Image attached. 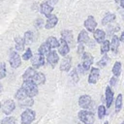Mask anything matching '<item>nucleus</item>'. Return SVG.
Segmentation results:
<instances>
[{
    "label": "nucleus",
    "instance_id": "5",
    "mask_svg": "<svg viewBox=\"0 0 124 124\" xmlns=\"http://www.w3.org/2000/svg\"><path fill=\"white\" fill-rule=\"evenodd\" d=\"M46 63V59H45V55L41 54V53H37V54H34L31 58V64H32V67H34L35 69H39L41 68L42 66H44Z\"/></svg>",
    "mask_w": 124,
    "mask_h": 124
},
{
    "label": "nucleus",
    "instance_id": "16",
    "mask_svg": "<svg viewBox=\"0 0 124 124\" xmlns=\"http://www.w3.org/2000/svg\"><path fill=\"white\" fill-rule=\"evenodd\" d=\"M93 37H94V40H95L96 43L102 44L106 40V33L102 29H96L93 32Z\"/></svg>",
    "mask_w": 124,
    "mask_h": 124
},
{
    "label": "nucleus",
    "instance_id": "13",
    "mask_svg": "<svg viewBox=\"0 0 124 124\" xmlns=\"http://www.w3.org/2000/svg\"><path fill=\"white\" fill-rule=\"evenodd\" d=\"M105 102H106V107L108 108H110L112 102H113V91L109 85L106 87V92H105Z\"/></svg>",
    "mask_w": 124,
    "mask_h": 124
},
{
    "label": "nucleus",
    "instance_id": "10",
    "mask_svg": "<svg viewBox=\"0 0 124 124\" xmlns=\"http://www.w3.org/2000/svg\"><path fill=\"white\" fill-rule=\"evenodd\" d=\"M99 78H100V70L98 68H95V67L91 68L90 73L88 75V83H90V84L97 83Z\"/></svg>",
    "mask_w": 124,
    "mask_h": 124
},
{
    "label": "nucleus",
    "instance_id": "44",
    "mask_svg": "<svg viewBox=\"0 0 124 124\" xmlns=\"http://www.w3.org/2000/svg\"><path fill=\"white\" fill-rule=\"evenodd\" d=\"M120 42H122V43H124V31L121 33V35H120Z\"/></svg>",
    "mask_w": 124,
    "mask_h": 124
},
{
    "label": "nucleus",
    "instance_id": "37",
    "mask_svg": "<svg viewBox=\"0 0 124 124\" xmlns=\"http://www.w3.org/2000/svg\"><path fill=\"white\" fill-rule=\"evenodd\" d=\"M32 56H33V53H32V50H31V48H27L26 50H25V52L23 53V55H22V59L23 60H29V59H31L32 58Z\"/></svg>",
    "mask_w": 124,
    "mask_h": 124
},
{
    "label": "nucleus",
    "instance_id": "39",
    "mask_svg": "<svg viewBox=\"0 0 124 124\" xmlns=\"http://www.w3.org/2000/svg\"><path fill=\"white\" fill-rule=\"evenodd\" d=\"M118 30H119V25H116V26H114V27L109 26V27L108 28V36H111L113 33L117 32Z\"/></svg>",
    "mask_w": 124,
    "mask_h": 124
},
{
    "label": "nucleus",
    "instance_id": "18",
    "mask_svg": "<svg viewBox=\"0 0 124 124\" xmlns=\"http://www.w3.org/2000/svg\"><path fill=\"white\" fill-rule=\"evenodd\" d=\"M61 37L64 38L71 46H74V36H73V32L71 30H63L61 32Z\"/></svg>",
    "mask_w": 124,
    "mask_h": 124
},
{
    "label": "nucleus",
    "instance_id": "19",
    "mask_svg": "<svg viewBox=\"0 0 124 124\" xmlns=\"http://www.w3.org/2000/svg\"><path fill=\"white\" fill-rule=\"evenodd\" d=\"M52 11H53V8H52V6H51L48 2L42 3L41 6H40V12H41L43 15H45L46 16L47 15H50Z\"/></svg>",
    "mask_w": 124,
    "mask_h": 124
},
{
    "label": "nucleus",
    "instance_id": "28",
    "mask_svg": "<svg viewBox=\"0 0 124 124\" xmlns=\"http://www.w3.org/2000/svg\"><path fill=\"white\" fill-rule=\"evenodd\" d=\"M122 106H123V97H122V94H118L115 99V112L116 113L121 110Z\"/></svg>",
    "mask_w": 124,
    "mask_h": 124
},
{
    "label": "nucleus",
    "instance_id": "23",
    "mask_svg": "<svg viewBox=\"0 0 124 124\" xmlns=\"http://www.w3.org/2000/svg\"><path fill=\"white\" fill-rule=\"evenodd\" d=\"M35 74H36V69H35L34 67H28V68L25 70V72H24V74H23V76H22V78H23V80L32 79Z\"/></svg>",
    "mask_w": 124,
    "mask_h": 124
},
{
    "label": "nucleus",
    "instance_id": "12",
    "mask_svg": "<svg viewBox=\"0 0 124 124\" xmlns=\"http://www.w3.org/2000/svg\"><path fill=\"white\" fill-rule=\"evenodd\" d=\"M58 52L59 54H61L62 56H66L69 52H70V45L68 44V42L61 37L60 39V46L58 47Z\"/></svg>",
    "mask_w": 124,
    "mask_h": 124
},
{
    "label": "nucleus",
    "instance_id": "9",
    "mask_svg": "<svg viewBox=\"0 0 124 124\" xmlns=\"http://www.w3.org/2000/svg\"><path fill=\"white\" fill-rule=\"evenodd\" d=\"M93 61H94V58H93V56L91 55V53H89V52H84L83 54H82V66H83V68L85 69V71L87 72V71H90V69H91V66H92V64H93Z\"/></svg>",
    "mask_w": 124,
    "mask_h": 124
},
{
    "label": "nucleus",
    "instance_id": "43",
    "mask_svg": "<svg viewBox=\"0 0 124 124\" xmlns=\"http://www.w3.org/2000/svg\"><path fill=\"white\" fill-rule=\"evenodd\" d=\"M77 70H78V74H80V75H84V74L86 73V71H85V69L83 68L82 64H78V68H77Z\"/></svg>",
    "mask_w": 124,
    "mask_h": 124
},
{
    "label": "nucleus",
    "instance_id": "42",
    "mask_svg": "<svg viewBox=\"0 0 124 124\" xmlns=\"http://www.w3.org/2000/svg\"><path fill=\"white\" fill-rule=\"evenodd\" d=\"M43 23H44V20H43V18H41V17H38V18L36 19V21H35V26H36L37 28H41V27L43 26Z\"/></svg>",
    "mask_w": 124,
    "mask_h": 124
},
{
    "label": "nucleus",
    "instance_id": "8",
    "mask_svg": "<svg viewBox=\"0 0 124 124\" xmlns=\"http://www.w3.org/2000/svg\"><path fill=\"white\" fill-rule=\"evenodd\" d=\"M46 62L51 68H54L56 66V64L59 62V55L54 49L50 50L46 54Z\"/></svg>",
    "mask_w": 124,
    "mask_h": 124
},
{
    "label": "nucleus",
    "instance_id": "6",
    "mask_svg": "<svg viewBox=\"0 0 124 124\" xmlns=\"http://www.w3.org/2000/svg\"><path fill=\"white\" fill-rule=\"evenodd\" d=\"M9 63L13 69H16L21 65V58L16 51H11L9 56Z\"/></svg>",
    "mask_w": 124,
    "mask_h": 124
},
{
    "label": "nucleus",
    "instance_id": "50",
    "mask_svg": "<svg viewBox=\"0 0 124 124\" xmlns=\"http://www.w3.org/2000/svg\"><path fill=\"white\" fill-rule=\"evenodd\" d=\"M104 124H108V121H106V122H105Z\"/></svg>",
    "mask_w": 124,
    "mask_h": 124
},
{
    "label": "nucleus",
    "instance_id": "36",
    "mask_svg": "<svg viewBox=\"0 0 124 124\" xmlns=\"http://www.w3.org/2000/svg\"><path fill=\"white\" fill-rule=\"evenodd\" d=\"M70 76H71V78H72V79H73V81H74V83H76V82H78V70L77 69H74V70H72L71 71V73H70Z\"/></svg>",
    "mask_w": 124,
    "mask_h": 124
},
{
    "label": "nucleus",
    "instance_id": "47",
    "mask_svg": "<svg viewBox=\"0 0 124 124\" xmlns=\"http://www.w3.org/2000/svg\"><path fill=\"white\" fill-rule=\"evenodd\" d=\"M120 15H121V17L124 19V8H123V10L120 12Z\"/></svg>",
    "mask_w": 124,
    "mask_h": 124
},
{
    "label": "nucleus",
    "instance_id": "7",
    "mask_svg": "<svg viewBox=\"0 0 124 124\" xmlns=\"http://www.w3.org/2000/svg\"><path fill=\"white\" fill-rule=\"evenodd\" d=\"M1 108H2V111L6 115H9V114H11L15 110V108H16V103L12 99H9V100H6L2 104Z\"/></svg>",
    "mask_w": 124,
    "mask_h": 124
},
{
    "label": "nucleus",
    "instance_id": "27",
    "mask_svg": "<svg viewBox=\"0 0 124 124\" xmlns=\"http://www.w3.org/2000/svg\"><path fill=\"white\" fill-rule=\"evenodd\" d=\"M115 19V15L112 13H108L105 15V16L102 19V24L103 25H107L108 23H111L112 21H114Z\"/></svg>",
    "mask_w": 124,
    "mask_h": 124
},
{
    "label": "nucleus",
    "instance_id": "38",
    "mask_svg": "<svg viewBox=\"0 0 124 124\" xmlns=\"http://www.w3.org/2000/svg\"><path fill=\"white\" fill-rule=\"evenodd\" d=\"M6 64L5 62H2L0 65V78H4L6 77Z\"/></svg>",
    "mask_w": 124,
    "mask_h": 124
},
{
    "label": "nucleus",
    "instance_id": "21",
    "mask_svg": "<svg viewBox=\"0 0 124 124\" xmlns=\"http://www.w3.org/2000/svg\"><path fill=\"white\" fill-rule=\"evenodd\" d=\"M32 79H33L38 85H43V84H45V82H46V76H45V74L42 73V72H36V74L34 75V77H33Z\"/></svg>",
    "mask_w": 124,
    "mask_h": 124
},
{
    "label": "nucleus",
    "instance_id": "32",
    "mask_svg": "<svg viewBox=\"0 0 124 124\" xmlns=\"http://www.w3.org/2000/svg\"><path fill=\"white\" fill-rule=\"evenodd\" d=\"M107 108V107H105L104 105H101V106L98 107V108H97V113H98L99 119H103V118L105 117V115H106V113H107V108Z\"/></svg>",
    "mask_w": 124,
    "mask_h": 124
},
{
    "label": "nucleus",
    "instance_id": "11",
    "mask_svg": "<svg viewBox=\"0 0 124 124\" xmlns=\"http://www.w3.org/2000/svg\"><path fill=\"white\" fill-rule=\"evenodd\" d=\"M84 27H85V29L87 31L92 32V33L96 30L97 21L95 20V18L92 16H88V17L85 19V21H84Z\"/></svg>",
    "mask_w": 124,
    "mask_h": 124
},
{
    "label": "nucleus",
    "instance_id": "14",
    "mask_svg": "<svg viewBox=\"0 0 124 124\" xmlns=\"http://www.w3.org/2000/svg\"><path fill=\"white\" fill-rule=\"evenodd\" d=\"M72 67V56L70 55H66L61 63H60V71H63V72H69L70 69Z\"/></svg>",
    "mask_w": 124,
    "mask_h": 124
},
{
    "label": "nucleus",
    "instance_id": "1",
    "mask_svg": "<svg viewBox=\"0 0 124 124\" xmlns=\"http://www.w3.org/2000/svg\"><path fill=\"white\" fill-rule=\"evenodd\" d=\"M21 86L25 88V90H26V92H27L29 98H33V97L37 96V94H38V92H39L38 84H37L33 79L23 80V83H22Z\"/></svg>",
    "mask_w": 124,
    "mask_h": 124
},
{
    "label": "nucleus",
    "instance_id": "33",
    "mask_svg": "<svg viewBox=\"0 0 124 124\" xmlns=\"http://www.w3.org/2000/svg\"><path fill=\"white\" fill-rule=\"evenodd\" d=\"M24 40L26 44H30L32 42H34V34L31 31H26L24 33Z\"/></svg>",
    "mask_w": 124,
    "mask_h": 124
},
{
    "label": "nucleus",
    "instance_id": "17",
    "mask_svg": "<svg viewBox=\"0 0 124 124\" xmlns=\"http://www.w3.org/2000/svg\"><path fill=\"white\" fill-rule=\"evenodd\" d=\"M15 98H16L17 101H23V100H25V99H27V98H29V97H28V94H27L25 88L21 86V87L18 88V89L16 90V92L15 93Z\"/></svg>",
    "mask_w": 124,
    "mask_h": 124
},
{
    "label": "nucleus",
    "instance_id": "49",
    "mask_svg": "<svg viewBox=\"0 0 124 124\" xmlns=\"http://www.w3.org/2000/svg\"><path fill=\"white\" fill-rule=\"evenodd\" d=\"M115 3H120V0H114Z\"/></svg>",
    "mask_w": 124,
    "mask_h": 124
},
{
    "label": "nucleus",
    "instance_id": "26",
    "mask_svg": "<svg viewBox=\"0 0 124 124\" xmlns=\"http://www.w3.org/2000/svg\"><path fill=\"white\" fill-rule=\"evenodd\" d=\"M50 50H51L50 46H49L46 42H45V43H43V44L39 46L38 52H39V53H41V54H43V55H46Z\"/></svg>",
    "mask_w": 124,
    "mask_h": 124
},
{
    "label": "nucleus",
    "instance_id": "35",
    "mask_svg": "<svg viewBox=\"0 0 124 124\" xmlns=\"http://www.w3.org/2000/svg\"><path fill=\"white\" fill-rule=\"evenodd\" d=\"M21 103H20V107L22 108H29V107H32L33 106V104H34V101H33V99L32 98H29V99H25V100H23V102L22 101H20Z\"/></svg>",
    "mask_w": 124,
    "mask_h": 124
},
{
    "label": "nucleus",
    "instance_id": "29",
    "mask_svg": "<svg viewBox=\"0 0 124 124\" xmlns=\"http://www.w3.org/2000/svg\"><path fill=\"white\" fill-rule=\"evenodd\" d=\"M109 49H110V42L108 40H105L101 46V49H100L101 54H106L107 52H108Z\"/></svg>",
    "mask_w": 124,
    "mask_h": 124
},
{
    "label": "nucleus",
    "instance_id": "15",
    "mask_svg": "<svg viewBox=\"0 0 124 124\" xmlns=\"http://www.w3.org/2000/svg\"><path fill=\"white\" fill-rule=\"evenodd\" d=\"M46 23L45 24V27L46 28V29H51V28H53L56 24H57V22H58V18H57V16H54V15H52V14H50V15H47L46 16Z\"/></svg>",
    "mask_w": 124,
    "mask_h": 124
},
{
    "label": "nucleus",
    "instance_id": "46",
    "mask_svg": "<svg viewBox=\"0 0 124 124\" xmlns=\"http://www.w3.org/2000/svg\"><path fill=\"white\" fill-rule=\"evenodd\" d=\"M48 3H49V4H52V5H53V4H56V3H57V0H49Z\"/></svg>",
    "mask_w": 124,
    "mask_h": 124
},
{
    "label": "nucleus",
    "instance_id": "34",
    "mask_svg": "<svg viewBox=\"0 0 124 124\" xmlns=\"http://www.w3.org/2000/svg\"><path fill=\"white\" fill-rule=\"evenodd\" d=\"M1 124H16V119L14 116H7L1 120Z\"/></svg>",
    "mask_w": 124,
    "mask_h": 124
},
{
    "label": "nucleus",
    "instance_id": "20",
    "mask_svg": "<svg viewBox=\"0 0 124 124\" xmlns=\"http://www.w3.org/2000/svg\"><path fill=\"white\" fill-rule=\"evenodd\" d=\"M119 44H120V39L116 35H113L112 36V39H111V42H110V49H111V51L114 54H116L118 52Z\"/></svg>",
    "mask_w": 124,
    "mask_h": 124
},
{
    "label": "nucleus",
    "instance_id": "41",
    "mask_svg": "<svg viewBox=\"0 0 124 124\" xmlns=\"http://www.w3.org/2000/svg\"><path fill=\"white\" fill-rule=\"evenodd\" d=\"M117 82H118V77L113 76V77H111V78L109 79V85H110V86H116Z\"/></svg>",
    "mask_w": 124,
    "mask_h": 124
},
{
    "label": "nucleus",
    "instance_id": "51",
    "mask_svg": "<svg viewBox=\"0 0 124 124\" xmlns=\"http://www.w3.org/2000/svg\"><path fill=\"white\" fill-rule=\"evenodd\" d=\"M120 124H124V121H123V122H121V123H120Z\"/></svg>",
    "mask_w": 124,
    "mask_h": 124
},
{
    "label": "nucleus",
    "instance_id": "45",
    "mask_svg": "<svg viewBox=\"0 0 124 124\" xmlns=\"http://www.w3.org/2000/svg\"><path fill=\"white\" fill-rule=\"evenodd\" d=\"M87 44L89 45V46H95V43H94V42H92L91 40H90V41H89Z\"/></svg>",
    "mask_w": 124,
    "mask_h": 124
},
{
    "label": "nucleus",
    "instance_id": "22",
    "mask_svg": "<svg viewBox=\"0 0 124 124\" xmlns=\"http://www.w3.org/2000/svg\"><path fill=\"white\" fill-rule=\"evenodd\" d=\"M90 41L87 30H81L78 36V44H87Z\"/></svg>",
    "mask_w": 124,
    "mask_h": 124
},
{
    "label": "nucleus",
    "instance_id": "24",
    "mask_svg": "<svg viewBox=\"0 0 124 124\" xmlns=\"http://www.w3.org/2000/svg\"><path fill=\"white\" fill-rule=\"evenodd\" d=\"M46 42L50 46L51 48H58L59 46H60V41H58V40H57L55 37H53V36H49V37L46 39Z\"/></svg>",
    "mask_w": 124,
    "mask_h": 124
},
{
    "label": "nucleus",
    "instance_id": "31",
    "mask_svg": "<svg viewBox=\"0 0 124 124\" xmlns=\"http://www.w3.org/2000/svg\"><path fill=\"white\" fill-rule=\"evenodd\" d=\"M108 61H109L108 56L107 54H103V57L97 62V66L100 67V68H104V67L108 63Z\"/></svg>",
    "mask_w": 124,
    "mask_h": 124
},
{
    "label": "nucleus",
    "instance_id": "30",
    "mask_svg": "<svg viewBox=\"0 0 124 124\" xmlns=\"http://www.w3.org/2000/svg\"><path fill=\"white\" fill-rule=\"evenodd\" d=\"M121 68H122L121 63H120L119 61H116V62L114 63L113 67H112V74H113V76L119 77L120 74H121Z\"/></svg>",
    "mask_w": 124,
    "mask_h": 124
},
{
    "label": "nucleus",
    "instance_id": "48",
    "mask_svg": "<svg viewBox=\"0 0 124 124\" xmlns=\"http://www.w3.org/2000/svg\"><path fill=\"white\" fill-rule=\"evenodd\" d=\"M120 6L121 8H124V0H120Z\"/></svg>",
    "mask_w": 124,
    "mask_h": 124
},
{
    "label": "nucleus",
    "instance_id": "2",
    "mask_svg": "<svg viewBox=\"0 0 124 124\" xmlns=\"http://www.w3.org/2000/svg\"><path fill=\"white\" fill-rule=\"evenodd\" d=\"M78 119L83 123V124H93L95 121L94 118V113L91 110L88 109H81L78 113Z\"/></svg>",
    "mask_w": 124,
    "mask_h": 124
},
{
    "label": "nucleus",
    "instance_id": "4",
    "mask_svg": "<svg viewBox=\"0 0 124 124\" xmlns=\"http://www.w3.org/2000/svg\"><path fill=\"white\" fill-rule=\"evenodd\" d=\"M78 106L82 109H88L91 110L92 108L94 107V103L92 101V98L89 95H81L78 98Z\"/></svg>",
    "mask_w": 124,
    "mask_h": 124
},
{
    "label": "nucleus",
    "instance_id": "40",
    "mask_svg": "<svg viewBox=\"0 0 124 124\" xmlns=\"http://www.w3.org/2000/svg\"><path fill=\"white\" fill-rule=\"evenodd\" d=\"M77 52H78V54H79V55H81V56H82V54L85 52L83 44H78V49H77Z\"/></svg>",
    "mask_w": 124,
    "mask_h": 124
},
{
    "label": "nucleus",
    "instance_id": "25",
    "mask_svg": "<svg viewBox=\"0 0 124 124\" xmlns=\"http://www.w3.org/2000/svg\"><path fill=\"white\" fill-rule=\"evenodd\" d=\"M15 43H16V49L20 51V50H23L24 48V45L26 44L25 43V40L24 38H21V37H16L15 38Z\"/></svg>",
    "mask_w": 124,
    "mask_h": 124
},
{
    "label": "nucleus",
    "instance_id": "3",
    "mask_svg": "<svg viewBox=\"0 0 124 124\" xmlns=\"http://www.w3.org/2000/svg\"><path fill=\"white\" fill-rule=\"evenodd\" d=\"M36 118V112L31 108H26L22 111L20 115L21 124H31Z\"/></svg>",
    "mask_w": 124,
    "mask_h": 124
}]
</instances>
